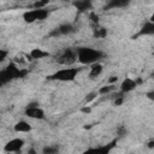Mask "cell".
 <instances>
[{"instance_id":"20","label":"cell","mask_w":154,"mask_h":154,"mask_svg":"<svg viewBox=\"0 0 154 154\" xmlns=\"http://www.w3.org/2000/svg\"><path fill=\"white\" fill-rule=\"evenodd\" d=\"M47 5H48V1H35L32 4V8H36V10H38V8H46Z\"/></svg>"},{"instance_id":"16","label":"cell","mask_w":154,"mask_h":154,"mask_svg":"<svg viewBox=\"0 0 154 154\" xmlns=\"http://www.w3.org/2000/svg\"><path fill=\"white\" fill-rule=\"evenodd\" d=\"M102 65L100 63H95L93 65H90V72H89V77L90 78H94V77H97L99 75H101L102 72Z\"/></svg>"},{"instance_id":"31","label":"cell","mask_w":154,"mask_h":154,"mask_svg":"<svg viewBox=\"0 0 154 154\" xmlns=\"http://www.w3.org/2000/svg\"><path fill=\"white\" fill-rule=\"evenodd\" d=\"M0 87H1V83H0Z\"/></svg>"},{"instance_id":"2","label":"cell","mask_w":154,"mask_h":154,"mask_svg":"<svg viewBox=\"0 0 154 154\" xmlns=\"http://www.w3.org/2000/svg\"><path fill=\"white\" fill-rule=\"evenodd\" d=\"M26 73H28V71L18 67V65L16 63H10L6 67L0 70V83H1V85H4L13 79L25 77Z\"/></svg>"},{"instance_id":"24","label":"cell","mask_w":154,"mask_h":154,"mask_svg":"<svg viewBox=\"0 0 154 154\" xmlns=\"http://www.w3.org/2000/svg\"><path fill=\"white\" fill-rule=\"evenodd\" d=\"M117 134H118L120 137L125 136V135H126V129H125V126H119V128L117 129Z\"/></svg>"},{"instance_id":"12","label":"cell","mask_w":154,"mask_h":154,"mask_svg":"<svg viewBox=\"0 0 154 154\" xmlns=\"http://www.w3.org/2000/svg\"><path fill=\"white\" fill-rule=\"evenodd\" d=\"M72 6L75 8H77V11H79V12H85L88 10H91L93 4L90 0H77V1L72 2Z\"/></svg>"},{"instance_id":"6","label":"cell","mask_w":154,"mask_h":154,"mask_svg":"<svg viewBox=\"0 0 154 154\" xmlns=\"http://www.w3.org/2000/svg\"><path fill=\"white\" fill-rule=\"evenodd\" d=\"M24 113L28 118H31V119H37V120L45 119V111L38 106V102H36V101L30 102L25 107Z\"/></svg>"},{"instance_id":"15","label":"cell","mask_w":154,"mask_h":154,"mask_svg":"<svg viewBox=\"0 0 154 154\" xmlns=\"http://www.w3.org/2000/svg\"><path fill=\"white\" fill-rule=\"evenodd\" d=\"M29 55H30L31 59L37 60V59H42V58L49 57V53L46 52V51H43V49H41V48H32L30 51V54Z\"/></svg>"},{"instance_id":"11","label":"cell","mask_w":154,"mask_h":154,"mask_svg":"<svg viewBox=\"0 0 154 154\" xmlns=\"http://www.w3.org/2000/svg\"><path fill=\"white\" fill-rule=\"evenodd\" d=\"M153 34H154V23L152 20H147L143 24V26L140 29V31L136 35V37L137 36H150Z\"/></svg>"},{"instance_id":"23","label":"cell","mask_w":154,"mask_h":154,"mask_svg":"<svg viewBox=\"0 0 154 154\" xmlns=\"http://www.w3.org/2000/svg\"><path fill=\"white\" fill-rule=\"evenodd\" d=\"M96 96H97V93H96V91H93V93H90V94H88V95H87V97H85V100H84V101H85L87 103H89V102H90V101H93Z\"/></svg>"},{"instance_id":"30","label":"cell","mask_w":154,"mask_h":154,"mask_svg":"<svg viewBox=\"0 0 154 154\" xmlns=\"http://www.w3.org/2000/svg\"><path fill=\"white\" fill-rule=\"evenodd\" d=\"M28 154H36V150H35L34 148H30V149L28 150Z\"/></svg>"},{"instance_id":"4","label":"cell","mask_w":154,"mask_h":154,"mask_svg":"<svg viewBox=\"0 0 154 154\" xmlns=\"http://www.w3.org/2000/svg\"><path fill=\"white\" fill-rule=\"evenodd\" d=\"M49 16V11L46 8H32V10H28L23 13V19L26 23H34L37 20H45L47 17Z\"/></svg>"},{"instance_id":"18","label":"cell","mask_w":154,"mask_h":154,"mask_svg":"<svg viewBox=\"0 0 154 154\" xmlns=\"http://www.w3.org/2000/svg\"><path fill=\"white\" fill-rule=\"evenodd\" d=\"M59 147L58 146H46L42 149V154H58Z\"/></svg>"},{"instance_id":"7","label":"cell","mask_w":154,"mask_h":154,"mask_svg":"<svg viewBox=\"0 0 154 154\" xmlns=\"http://www.w3.org/2000/svg\"><path fill=\"white\" fill-rule=\"evenodd\" d=\"M116 144H117V140H113V141H111V142L107 143V144L88 148V149L84 150L82 154H109L111 150L116 147Z\"/></svg>"},{"instance_id":"26","label":"cell","mask_w":154,"mask_h":154,"mask_svg":"<svg viewBox=\"0 0 154 154\" xmlns=\"http://www.w3.org/2000/svg\"><path fill=\"white\" fill-rule=\"evenodd\" d=\"M146 96L149 99V100H154V91L153 90H150V91H148L147 94H146Z\"/></svg>"},{"instance_id":"22","label":"cell","mask_w":154,"mask_h":154,"mask_svg":"<svg viewBox=\"0 0 154 154\" xmlns=\"http://www.w3.org/2000/svg\"><path fill=\"white\" fill-rule=\"evenodd\" d=\"M89 19H90V22L94 23L95 25L99 24V16L96 14V12H90V13H89Z\"/></svg>"},{"instance_id":"5","label":"cell","mask_w":154,"mask_h":154,"mask_svg":"<svg viewBox=\"0 0 154 154\" xmlns=\"http://www.w3.org/2000/svg\"><path fill=\"white\" fill-rule=\"evenodd\" d=\"M57 61L58 64L60 65H64V66H71L73 65L76 61H77V53H76V49L73 48H66L61 52V54L57 58Z\"/></svg>"},{"instance_id":"1","label":"cell","mask_w":154,"mask_h":154,"mask_svg":"<svg viewBox=\"0 0 154 154\" xmlns=\"http://www.w3.org/2000/svg\"><path fill=\"white\" fill-rule=\"evenodd\" d=\"M77 60L83 65H93L99 63L100 59L103 57V52L91 47H78L76 48Z\"/></svg>"},{"instance_id":"21","label":"cell","mask_w":154,"mask_h":154,"mask_svg":"<svg viewBox=\"0 0 154 154\" xmlns=\"http://www.w3.org/2000/svg\"><path fill=\"white\" fill-rule=\"evenodd\" d=\"M124 100H125V96H124V94L119 93V94L116 96V99H114V105H116V106H120V105L124 102Z\"/></svg>"},{"instance_id":"29","label":"cell","mask_w":154,"mask_h":154,"mask_svg":"<svg viewBox=\"0 0 154 154\" xmlns=\"http://www.w3.org/2000/svg\"><path fill=\"white\" fill-rule=\"evenodd\" d=\"M148 148H150V149L154 148V141H153V140H150V141L148 142Z\"/></svg>"},{"instance_id":"9","label":"cell","mask_w":154,"mask_h":154,"mask_svg":"<svg viewBox=\"0 0 154 154\" xmlns=\"http://www.w3.org/2000/svg\"><path fill=\"white\" fill-rule=\"evenodd\" d=\"M23 146H24V140H23V138H19V137H16V138L10 140V141L4 146V150H5V153H7V154L18 153V152H20V149L23 148Z\"/></svg>"},{"instance_id":"19","label":"cell","mask_w":154,"mask_h":154,"mask_svg":"<svg viewBox=\"0 0 154 154\" xmlns=\"http://www.w3.org/2000/svg\"><path fill=\"white\" fill-rule=\"evenodd\" d=\"M113 90H114V85H113V84H108V85H103V87H101V88L99 89L97 94L103 95V94H108V93H111V91H113Z\"/></svg>"},{"instance_id":"28","label":"cell","mask_w":154,"mask_h":154,"mask_svg":"<svg viewBox=\"0 0 154 154\" xmlns=\"http://www.w3.org/2000/svg\"><path fill=\"white\" fill-rule=\"evenodd\" d=\"M81 111H82V112H83V113H89V112H90V111H91V108H90V107H89V106H87V107H83V108H82V109H81Z\"/></svg>"},{"instance_id":"17","label":"cell","mask_w":154,"mask_h":154,"mask_svg":"<svg viewBox=\"0 0 154 154\" xmlns=\"http://www.w3.org/2000/svg\"><path fill=\"white\" fill-rule=\"evenodd\" d=\"M93 34H94V36H95L96 38H103V37H106V36H107V30H106L103 26L95 25Z\"/></svg>"},{"instance_id":"8","label":"cell","mask_w":154,"mask_h":154,"mask_svg":"<svg viewBox=\"0 0 154 154\" xmlns=\"http://www.w3.org/2000/svg\"><path fill=\"white\" fill-rule=\"evenodd\" d=\"M75 31H76V26L72 23H63L59 26H57L49 35L54 36V37H58V36H65V35L73 34Z\"/></svg>"},{"instance_id":"3","label":"cell","mask_w":154,"mask_h":154,"mask_svg":"<svg viewBox=\"0 0 154 154\" xmlns=\"http://www.w3.org/2000/svg\"><path fill=\"white\" fill-rule=\"evenodd\" d=\"M77 73H78V69L76 67H64L48 76V78L59 82H72L77 77Z\"/></svg>"},{"instance_id":"14","label":"cell","mask_w":154,"mask_h":154,"mask_svg":"<svg viewBox=\"0 0 154 154\" xmlns=\"http://www.w3.org/2000/svg\"><path fill=\"white\" fill-rule=\"evenodd\" d=\"M129 5V1L126 0H111L107 2L105 8H109V10H114V8H122Z\"/></svg>"},{"instance_id":"10","label":"cell","mask_w":154,"mask_h":154,"mask_svg":"<svg viewBox=\"0 0 154 154\" xmlns=\"http://www.w3.org/2000/svg\"><path fill=\"white\" fill-rule=\"evenodd\" d=\"M136 87H137V84H136L135 79L128 77V78H125V79L120 83V93H122V94L130 93V91H132Z\"/></svg>"},{"instance_id":"27","label":"cell","mask_w":154,"mask_h":154,"mask_svg":"<svg viewBox=\"0 0 154 154\" xmlns=\"http://www.w3.org/2000/svg\"><path fill=\"white\" fill-rule=\"evenodd\" d=\"M118 81V77H116V76H112L109 79H108V82H109V84H113L114 82H117Z\"/></svg>"},{"instance_id":"25","label":"cell","mask_w":154,"mask_h":154,"mask_svg":"<svg viewBox=\"0 0 154 154\" xmlns=\"http://www.w3.org/2000/svg\"><path fill=\"white\" fill-rule=\"evenodd\" d=\"M7 54H8V52H7V51H5V49H1V48H0V63H2V61L7 58Z\"/></svg>"},{"instance_id":"13","label":"cell","mask_w":154,"mask_h":154,"mask_svg":"<svg viewBox=\"0 0 154 154\" xmlns=\"http://www.w3.org/2000/svg\"><path fill=\"white\" fill-rule=\"evenodd\" d=\"M13 129L16 132H29L31 131V125L25 120H19L18 123L14 124Z\"/></svg>"}]
</instances>
